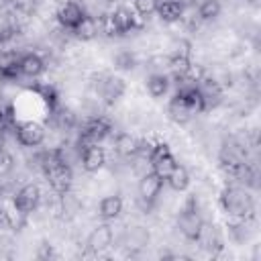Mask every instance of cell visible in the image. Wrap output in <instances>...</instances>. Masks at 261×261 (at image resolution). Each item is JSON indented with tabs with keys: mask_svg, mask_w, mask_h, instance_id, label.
Listing matches in <instances>:
<instances>
[{
	"mask_svg": "<svg viewBox=\"0 0 261 261\" xmlns=\"http://www.w3.org/2000/svg\"><path fill=\"white\" fill-rule=\"evenodd\" d=\"M41 169L47 177L49 188L55 194H65L71 190L73 186V171L71 165L65 161L61 149H53L49 153H43V161H41Z\"/></svg>",
	"mask_w": 261,
	"mask_h": 261,
	"instance_id": "cell-1",
	"label": "cell"
},
{
	"mask_svg": "<svg viewBox=\"0 0 261 261\" xmlns=\"http://www.w3.org/2000/svg\"><path fill=\"white\" fill-rule=\"evenodd\" d=\"M220 204H222L226 214H230L234 218H245V220L255 210L251 194L241 186H226L220 194Z\"/></svg>",
	"mask_w": 261,
	"mask_h": 261,
	"instance_id": "cell-2",
	"label": "cell"
},
{
	"mask_svg": "<svg viewBox=\"0 0 261 261\" xmlns=\"http://www.w3.org/2000/svg\"><path fill=\"white\" fill-rule=\"evenodd\" d=\"M202 226H204V218H202V214L198 212L196 196H192V198L184 204V208L179 210V214H177V228H179V232H181L188 241H196L198 234H200V230H202Z\"/></svg>",
	"mask_w": 261,
	"mask_h": 261,
	"instance_id": "cell-3",
	"label": "cell"
},
{
	"mask_svg": "<svg viewBox=\"0 0 261 261\" xmlns=\"http://www.w3.org/2000/svg\"><path fill=\"white\" fill-rule=\"evenodd\" d=\"M14 137L22 147H39V145H43L47 130L37 120H22V122L14 124Z\"/></svg>",
	"mask_w": 261,
	"mask_h": 261,
	"instance_id": "cell-4",
	"label": "cell"
},
{
	"mask_svg": "<svg viewBox=\"0 0 261 261\" xmlns=\"http://www.w3.org/2000/svg\"><path fill=\"white\" fill-rule=\"evenodd\" d=\"M41 198H43V194H41V188H39L37 184H24V186L14 194L12 206H14L18 212H22L24 216H29L31 212H35V210L39 208Z\"/></svg>",
	"mask_w": 261,
	"mask_h": 261,
	"instance_id": "cell-5",
	"label": "cell"
},
{
	"mask_svg": "<svg viewBox=\"0 0 261 261\" xmlns=\"http://www.w3.org/2000/svg\"><path fill=\"white\" fill-rule=\"evenodd\" d=\"M161 190H163V179L157 173L149 171V173H145V175L139 177V202L145 208H149L157 200V196L161 194Z\"/></svg>",
	"mask_w": 261,
	"mask_h": 261,
	"instance_id": "cell-6",
	"label": "cell"
},
{
	"mask_svg": "<svg viewBox=\"0 0 261 261\" xmlns=\"http://www.w3.org/2000/svg\"><path fill=\"white\" fill-rule=\"evenodd\" d=\"M86 16V10L77 4V2H71V0H67V2H63L59 8H57V22L61 24V29H65V31H73L77 24H80V20Z\"/></svg>",
	"mask_w": 261,
	"mask_h": 261,
	"instance_id": "cell-7",
	"label": "cell"
},
{
	"mask_svg": "<svg viewBox=\"0 0 261 261\" xmlns=\"http://www.w3.org/2000/svg\"><path fill=\"white\" fill-rule=\"evenodd\" d=\"M112 241H114L112 226H108V224H98V226H94L92 232L88 234L86 245H88V249H90L92 253H102V251H106V249L112 247Z\"/></svg>",
	"mask_w": 261,
	"mask_h": 261,
	"instance_id": "cell-8",
	"label": "cell"
},
{
	"mask_svg": "<svg viewBox=\"0 0 261 261\" xmlns=\"http://www.w3.org/2000/svg\"><path fill=\"white\" fill-rule=\"evenodd\" d=\"M80 163H82V169L88 171V173L100 171L104 167V163H106V151H104V147H100V143L90 145L88 149H84L80 153Z\"/></svg>",
	"mask_w": 261,
	"mask_h": 261,
	"instance_id": "cell-9",
	"label": "cell"
},
{
	"mask_svg": "<svg viewBox=\"0 0 261 261\" xmlns=\"http://www.w3.org/2000/svg\"><path fill=\"white\" fill-rule=\"evenodd\" d=\"M149 241H151V232H149V228H145L141 224H135V226L126 228L124 230V237H122V245L130 253L143 251L149 245Z\"/></svg>",
	"mask_w": 261,
	"mask_h": 261,
	"instance_id": "cell-10",
	"label": "cell"
},
{
	"mask_svg": "<svg viewBox=\"0 0 261 261\" xmlns=\"http://www.w3.org/2000/svg\"><path fill=\"white\" fill-rule=\"evenodd\" d=\"M124 90H126L124 82L116 75H108L104 77V82H100V96L106 104H114L124 94Z\"/></svg>",
	"mask_w": 261,
	"mask_h": 261,
	"instance_id": "cell-11",
	"label": "cell"
},
{
	"mask_svg": "<svg viewBox=\"0 0 261 261\" xmlns=\"http://www.w3.org/2000/svg\"><path fill=\"white\" fill-rule=\"evenodd\" d=\"M108 14H110V18H112V24H114V29H116V35H126V33H130V31L137 27L135 14H133L128 8H124V6L114 8V10L108 12Z\"/></svg>",
	"mask_w": 261,
	"mask_h": 261,
	"instance_id": "cell-12",
	"label": "cell"
},
{
	"mask_svg": "<svg viewBox=\"0 0 261 261\" xmlns=\"http://www.w3.org/2000/svg\"><path fill=\"white\" fill-rule=\"evenodd\" d=\"M18 69H20V75L39 77L45 69V61L37 53H24V55L18 57Z\"/></svg>",
	"mask_w": 261,
	"mask_h": 261,
	"instance_id": "cell-13",
	"label": "cell"
},
{
	"mask_svg": "<svg viewBox=\"0 0 261 261\" xmlns=\"http://www.w3.org/2000/svg\"><path fill=\"white\" fill-rule=\"evenodd\" d=\"M120 212H122V198L116 196V194L104 196L98 204V214L104 220H114V218L120 216Z\"/></svg>",
	"mask_w": 261,
	"mask_h": 261,
	"instance_id": "cell-14",
	"label": "cell"
},
{
	"mask_svg": "<svg viewBox=\"0 0 261 261\" xmlns=\"http://www.w3.org/2000/svg\"><path fill=\"white\" fill-rule=\"evenodd\" d=\"M157 14L165 22H175L184 16V4L179 0H159Z\"/></svg>",
	"mask_w": 261,
	"mask_h": 261,
	"instance_id": "cell-15",
	"label": "cell"
},
{
	"mask_svg": "<svg viewBox=\"0 0 261 261\" xmlns=\"http://www.w3.org/2000/svg\"><path fill=\"white\" fill-rule=\"evenodd\" d=\"M137 147H139V139H135L130 133H118L114 139V151L124 159H130L133 155H137Z\"/></svg>",
	"mask_w": 261,
	"mask_h": 261,
	"instance_id": "cell-16",
	"label": "cell"
},
{
	"mask_svg": "<svg viewBox=\"0 0 261 261\" xmlns=\"http://www.w3.org/2000/svg\"><path fill=\"white\" fill-rule=\"evenodd\" d=\"M167 114H169V118L173 120V122H177V124H186L194 114H192V110L184 104V100L175 94L171 100H169V104H167Z\"/></svg>",
	"mask_w": 261,
	"mask_h": 261,
	"instance_id": "cell-17",
	"label": "cell"
},
{
	"mask_svg": "<svg viewBox=\"0 0 261 261\" xmlns=\"http://www.w3.org/2000/svg\"><path fill=\"white\" fill-rule=\"evenodd\" d=\"M98 20H96V16H90V14H86L82 20H80V24L71 31L73 33V37L75 39H80V41H92L96 35H98Z\"/></svg>",
	"mask_w": 261,
	"mask_h": 261,
	"instance_id": "cell-18",
	"label": "cell"
},
{
	"mask_svg": "<svg viewBox=\"0 0 261 261\" xmlns=\"http://www.w3.org/2000/svg\"><path fill=\"white\" fill-rule=\"evenodd\" d=\"M165 181L169 184L171 190H175V192H186L188 186H190V173H188V169H186L184 165L177 163Z\"/></svg>",
	"mask_w": 261,
	"mask_h": 261,
	"instance_id": "cell-19",
	"label": "cell"
},
{
	"mask_svg": "<svg viewBox=\"0 0 261 261\" xmlns=\"http://www.w3.org/2000/svg\"><path fill=\"white\" fill-rule=\"evenodd\" d=\"M177 165V161H175V157L171 155V153H167V155H163V157H157V159H153L151 161V171L153 173H157L163 181L169 177V173L173 171V167Z\"/></svg>",
	"mask_w": 261,
	"mask_h": 261,
	"instance_id": "cell-20",
	"label": "cell"
},
{
	"mask_svg": "<svg viewBox=\"0 0 261 261\" xmlns=\"http://www.w3.org/2000/svg\"><path fill=\"white\" fill-rule=\"evenodd\" d=\"M167 88H169V80H167L165 73H151V75L147 77V92H149L153 98L165 96Z\"/></svg>",
	"mask_w": 261,
	"mask_h": 261,
	"instance_id": "cell-21",
	"label": "cell"
},
{
	"mask_svg": "<svg viewBox=\"0 0 261 261\" xmlns=\"http://www.w3.org/2000/svg\"><path fill=\"white\" fill-rule=\"evenodd\" d=\"M220 10H222L220 0H202V4L198 6V16L202 20H214L220 16Z\"/></svg>",
	"mask_w": 261,
	"mask_h": 261,
	"instance_id": "cell-22",
	"label": "cell"
},
{
	"mask_svg": "<svg viewBox=\"0 0 261 261\" xmlns=\"http://www.w3.org/2000/svg\"><path fill=\"white\" fill-rule=\"evenodd\" d=\"M55 120H57V126L59 128H65V130H69V128L75 126V114L71 110H67V108H61L55 114Z\"/></svg>",
	"mask_w": 261,
	"mask_h": 261,
	"instance_id": "cell-23",
	"label": "cell"
},
{
	"mask_svg": "<svg viewBox=\"0 0 261 261\" xmlns=\"http://www.w3.org/2000/svg\"><path fill=\"white\" fill-rule=\"evenodd\" d=\"M133 4H135V10L141 16H151L153 12H157L159 0H133Z\"/></svg>",
	"mask_w": 261,
	"mask_h": 261,
	"instance_id": "cell-24",
	"label": "cell"
},
{
	"mask_svg": "<svg viewBox=\"0 0 261 261\" xmlns=\"http://www.w3.org/2000/svg\"><path fill=\"white\" fill-rule=\"evenodd\" d=\"M171 47H173V51H171L169 55H184V57H190V49H192L190 41H186V39H175Z\"/></svg>",
	"mask_w": 261,
	"mask_h": 261,
	"instance_id": "cell-25",
	"label": "cell"
},
{
	"mask_svg": "<svg viewBox=\"0 0 261 261\" xmlns=\"http://www.w3.org/2000/svg\"><path fill=\"white\" fill-rule=\"evenodd\" d=\"M114 61H116V65H118L120 69H130V67L135 65V57H133L130 51H120V53L114 57Z\"/></svg>",
	"mask_w": 261,
	"mask_h": 261,
	"instance_id": "cell-26",
	"label": "cell"
},
{
	"mask_svg": "<svg viewBox=\"0 0 261 261\" xmlns=\"http://www.w3.org/2000/svg\"><path fill=\"white\" fill-rule=\"evenodd\" d=\"M0 224H6V208L0 202Z\"/></svg>",
	"mask_w": 261,
	"mask_h": 261,
	"instance_id": "cell-27",
	"label": "cell"
},
{
	"mask_svg": "<svg viewBox=\"0 0 261 261\" xmlns=\"http://www.w3.org/2000/svg\"><path fill=\"white\" fill-rule=\"evenodd\" d=\"M6 114H8V110H6V108H4V104L0 102V122L6 118Z\"/></svg>",
	"mask_w": 261,
	"mask_h": 261,
	"instance_id": "cell-28",
	"label": "cell"
}]
</instances>
